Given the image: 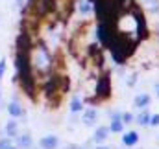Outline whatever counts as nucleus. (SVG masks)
Instances as JSON below:
<instances>
[{
    "instance_id": "obj_1",
    "label": "nucleus",
    "mask_w": 159,
    "mask_h": 149,
    "mask_svg": "<svg viewBox=\"0 0 159 149\" xmlns=\"http://www.w3.org/2000/svg\"><path fill=\"white\" fill-rule=\"evenodd\" d=\"M48 65H50V57H48L46 50L44 48H39L37 53H35V66L39 70H44V68H48Z\"/></svg>"
},
{
    "instance_id": "obj_2",
    "label": "nucleus",
    "mask_w": 159,
    "mask_h": 149,
    "mask_svg": "<svg viewBox=\"0 0 159 149\" xmlns=\"http://www.w3.org/2000/svg\"><path fill=\"white\" fill-rule=\"evenodd\" d=\"M57 144L59 140L56 136H44L41 140V149H57Z\"/></svg>"
},
{
    "instance_id": "obj_3",
    "label": "nucleus",
    "mask_w": 159,
    "mask_h": 149,
    "mask_svg": "<svg viewBox=\"0 0 159 149\" xmlns=\"http://www.w3.org/2000/svg\"><path fill=\"white\" fill-rule=\"evenodd\" d=\"M7 111H9V114H11L13 118H19V116H22V107H20L17 101H11V103L7 105Z\"/></svg>"
},
{
    "instance_id": "obj_4",
    "label": "nucleus",
    "mask_w": 159,
    "mask_h": 149,
    "mask_svg": "<svg viewBox=\"0 0 159 149\" xmlns=\"http://www.w3.org/2000/svg\"><path fill=\"white\" fill-rule=\"evenodd\" d=\"M98 94H100V96H107V94H109V79H107V77H104V79L100 81V85H98Z\"/></svg>"
},
{
    "instance_id": "obj_5",
    "label": "nucleus",
    "mask_w": 159,
    "mask_h": 149,
    "mask_svg": "<svg viewBox=\"0 0 159 149\" xmlns=\"http://www.w3.org/2000/svg\"><path fill=\"white\" fill-rule=\"evenodd\" d=\"M6 133H7V138L17 136V121H15V120H9V121H7V125H6Z\"/></svg>"
},
{
    "instance_id": "obj_6",
    "label": "nucleus",
    "mask_w": 159,
    "mask_h": 149,
    "mask_svg": "<svg viewBox=\"0 0 159 149\" xmlns=\"http://www.w3.org/2000/svg\"><path fill=\"white\" fill-rule=\"evenodd\" d=\"M83 121H85V125H93L96 121V111L89 109V111L85 112V116H83Z\"/></svg>"
},
{
    "instance_id": "obj_7",
    "label": "nucleus",
    "mask_w": 159,
    "mask_h": 149,
    "mask_svg": "<svg viewBox=\"0 0 159 149\" xmlns=\"http://www.w3.org/2000/svg\"><path fill=\"white\" fill-rule=\"evenodd\" d=\"M148 103H150V96H146V94H141V96L135 98V107H139V109L146 107Z\"/></svg>"
},
{
    "instance_id": "obj_8",
    "label": "nucleus",
    "mask_w": 159,
    "mask_h": 149,
    "mask_svg": "<svg viewBox=\"0 0 159 149\" xmlns=\"http://www.w3.org/2000/svg\"><path fill=\"white\" fill-rule=\"evenodd\" d=\"M107 133H109L107 127H98V131H96V134H94V142H104L106 136H107Z\"/></svg>"
},
{
    "instance_id": "obj_9",
    "label": "nucleus",
    "mask_w": 159,
    "mask_h": 149,
    "mask_svg": "<svg viewBox=\"0 0 159 149\" xmlns=\"http://www.w3.org/2000/svg\"><path fill=\"white\" fill-rule=\"evenodd\" d=\"M137 140H139V136H137V133H133V131L124 136V144H126V146H135Z\"/></svg>"
},
{
    "instance_id": "obj_10",
    "label": "nucleus",
    "mask_w": 159,
    "mask_h": 149,
    "mask_svg": "<svg viewBox=\"0 0 159 149\" xmlns=\"http://www.w3.org/2000/svg\"><path fill=\"white\" fill-rule=\"evenodd\" d=\"M19 146L22 149H30L32 147V136H30V134H24V136L19 140Z\"/></svg>"
},
{
    "instance_id": "obj_11",
    "label": "nucleus",
    "mask_w": 159,
    "mask_h": 149,
    "mask_svg": "<svg viewBox=\"0 0 159 149\" xmlns=\"http://www.w3.org/2000/svg\"><path fill=\"white\" fill-rule=\"evenodd\" d=\"M111 131H115V133H120V131H122V121H120V116H119V114L113 118V123H111Z\"/></svg>"
},
{
    "instance_id": "obj_12",
    "label": "nucleus",
    "mask_w": 159,
    "mask_h": 149,
    "mask_svg": "<svg viewBox=\"0 0 159 149\" xmlns=\"http://www.w3.org/2000/svg\"><path fill=\"white\" fill-rule=\"evenodd\" d=\"M80 109H81V103H80L78 98H74V100H72V105H70V111H72V112H78Z\"/></svg>"
},
{
    "instance_id": "obj_13",
    "label": "nucleus",
    "mask_w": 159,
    "mask_h": 149,
    "mask_svg": "<svg viewBox=\"0 0 159 149\" xmlns=\"http://www.w3.org/2000/svg\"><path fill=\"white\" fill-rule=\"evenodd\" d=\"M9 147H11L9 138H2V140H0V149H9Z\"/></svg>"
},
{
    "instance_id": "obj_14",
    "label": "nucleus",
    "mask_w": 159,
    "mask_h": 149,
    "mask_svg": "<svg viewBox=\"0 0 159 149\" xmlns=\"http://www.w3.org/2000/svg\"><path fill=\"white\" fill-rule=\"evenodd\" d=\"M148 121H150V116H148V114H141V116H139V123H141V125H146Z\"/></svg>"
},
{
    "instance_id": "obj_15",
    "label": "nucleus",
    "mask_w": 159,
    "mask_h": 149,
    "mask_svg": "<svg viewBox=\"0 0 159 149\" xmlns=\"http://www.w3.org/2000/svg\"><path fill=\"white\" fill-rule=\"evenodd\" d=\"M4 72H6V61L2 59V61H0V79H2V75H4Z\"/></svg>"
},
{
    "instance_id": "obj_16",
    "label": "nucleus",
    "mask_w": 159,
    "mask_h": 149,
    "mask_svg": "<svg viewBox=\"0 0 159 149\" xmlns=\"http://www.w3.org/2000/svg\"><path fill=\"white\" fill-rule=\"evenodd\" d=\"M91 11V6L89 4H81V13H89Z\"/></svg>"
},
{
    "instance_id": "obj_17",
    "label": "nucleus",
    "mask_w": 159,
    "mask_h": 149,
    "mask_svg": "<svg viewBox=\"0 0 159 149\" xmlns=\"http://www.w3.org/2000/svg\"><path fill=\"white\" fill-rule=\"evenodd\" d=\"M122 118H124V121H126V123H129V121H133V116H131V114H128V112H126V114H124Z\"/></svg>"
},
{
    "instance_id": "obj_18",
    "label": "nucleus",
    "mask_w": 159,
    "mask_h": 149,
    "mask_svg": "<svg viewBox=\"0 0 159 149\" xmlns=\"http://www.w3.org/2000/svg\"><path fill=\"white\" fill-rule=\"evenodd\" d=\"M152 125H159V114H156L154 118H152V121H150Z\"/></svg>"
},
{
    "instance_id": "obj_19",
    "label": "nucleus",
    "mask_w": 159,
    "mask_h": 149,
    "mask_svg": "<svg viewBox=\"0 0 159 149\" xmlns=\"http://www.w3.org/2000/svg\"><path fill=\"white\" fill-rule=\"evenodd\" d=\"M22 6V0H15V7H20Z\"/></svg>"
},
{
    "instance_id": "obj_20",
    "label": "nucleus",
    "mask_w": 159,
    "mask_h": 149,
    "mask_svg": "<svg viewBox=\"0 0 159 149\" xmlns=\"http://www.w3.org/2000/svg\"><path fill=\"white\" fill-rule=\"evenodd\" d=\"M9 149H17V147H15V146H11V147H9Z\"/></svg>"
},
{
    "instance_id": "obj_21",
    "label": "nucleus",
    "mask_w": 159,
    "mask_h": 149,
    "mask_svg": "<svg viewBox=\"0 0 159 149\" xmlns=\"http://www.w3.org/2000/svg\"><path fill=\"white\" fill-rule=\"evenodd\" d=\"M98 149H109V147H98Z\"/></svg>"
},
{
    "instance_id": "obj_22",
    "label": "nucleus",
    "mask_w": 159,
    "mask_h": 149,
    "mask_svg": "<svg viewBox=\"0 0 159 149\" xmlns=\"http://www.w3.org/2000/svg\"><path fill=\"white\" fill-rule=\"evenodd\" d=\"M157 94H159V85H157Z\"/></svg>"
}]
</instances>
